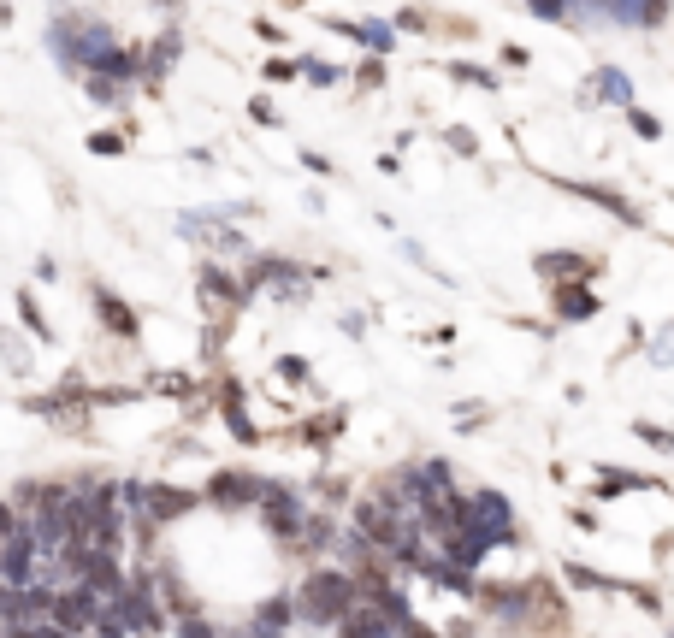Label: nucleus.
<instances>
[{"label": "nucleus", "mask_w": 674, "mask_h": 638, "mask_svg": "<svg viewBox=\"0 0 674 638\" xmlns=\"http://www.w3.org/2000/svg\"><path fill=\"white\" fill-rule=\"evenodd\" d=\"M403 633H408V638H438V633H432V627H420V621H408Z\"/></svg>", "instance_id": "f8f14e48"}, {"label": "nucleus", "mask_w": 674, "mask_h": 638, "mask_svg": "<svg viewBox=\"0 0 674 638\" xmlns=\"http://www.w3.org/2000/svg\"><path fill=\"white\" fill-rule=\"evenodd\" d=\"M261 491H267V479H249V473H219L207 485V497L219 509H249V503H261Z\"/></svg>", "instance_id": "20e7f679"}, {"label": "nucleus", "mask_w": 674, "mask_h": 638, "mask_svg": "<svg viewBox=\"0 0 674 638\" xmlns=\"http://www.w3.org/2000/svg\"><path fill=\"white\" fill-rule=\"evenodd\" d=\"M568 12L580 18V12H609L615 24H657L663 12H669V0H568Z\"/></svg>", "instance_id": "f03ea898"}, {"label": "nucleus", "mask_w": 674, "mask_h": 638, "mask_svg": "<svg viewBox=\"0 0 674 638\" xmlns=\"http://www.w3.org/2000/svg\"><path fill=\"white\" fill-rule=\"evenodd\" d=\"M355 36H361V42H373V48H391V24H361Z\"/></svg>", "instance_id": "0eeeda50"}, {"label": "nucleus", "mask_w": 674, "mask_h": 638, "mask_svg": "<svg viewBox=\"0 0 674 638\" xmlns=\"http://www.w3.org/2000/svg\"><path fill=\"white\" fill-rule=\"evenodd\" d=\"M302 65H308V77H314V83H337V71L326 60H302Z\"/></svg>", "instance_id": "9d476101"}, {"label": "nucleus", "mask_w": 674, "mask_h": 638, "mask_svg": "<svg viewBox=\"0 0 674 638\" xmlns=\"http://www.w3.org/2000/svg\"><path fill=\"white\" fill-rule=\"evenodd\" d=\"M361 603V579L349 568H314L296 591V621H314V627H337L349 609Z\"/></svg>", "instance_id": "f257e3e1"}, {"label": "nucleus", "mask_w": 674, "mask_h": 638, "mask_svg": "<svg viewBox=\"0 0 674 638\" xmlns=\"http://www.w3.org/2000/svg\"><path fill=\"white\" fill-rule=\"evenodd\" d=\"M527 6H533V12H539V18H556V24H562V18H568V0H527Z\"/></svg>", "instance_id": "6e6552de"}, {"label": "nucleus", "mask_w": 674, "mask_h": 638, "mask_svg": "<svg viewBox=\"0 0 674 638\" xmlns=\"http://www.w3.org/2000/svg\"><path fill=\"white\" fill-rule=\"evenodd\" d=\"M391 627H397V621H391V615H385L367 591H361V603L337 621V638H391Z\"/></svg>", "instance_id": "7ed1b4c3"}, {"label": "nucleus", "mask_w": 674, "mask_h": 638, "mask_svg": "<svg viewBox=\"0 0 674 638\" xmlns=\"http://www.w3.org/2000/svg\"><path fill=\"white\" fill-rule=\"evenodd\" d=\"M95 302H101V319H107V325H113L119 337H131V331H136V319L119 308V296H95Z\"/></svg>", "instance_id": "423d86ee"}, {"label": "nucleus", "mask_w": 674, "mask_h": 638, "mask_svg": "<svg viewBox=\"0 0 674 638\" xmlns=\"http://www.w3.org/2000/svg\"><path fill=\"white\" fill-rule=\"evenodd\" d=\"M0 638H18V633H12V627H0Z\"/></svg>", "instance_id": "ddd939ff"}, {"label": "nucleus", "mask_w": 674, "mask_h": 638, "mask_svg": "<svg viewBox=\"0 0 674 638\" xmlns=\"http://www.w3.org/2000/svg\"><path fill=\"white\" fill-rule=\"evenodd\" d=\"M556 314H562V319H592V314H598V296H592V290L562 284V290H556Z\"/></svg>", "instance_id": "39448f33"}, {"label": "nucleus", "mask_w": 674, "mask_h": 638, "mask_svg": "<svg viewBox=\"0 0 674 638\" xmlns=\"http://www.w3.org/2000/svg\"><path fill=\"white\" fill-rule=\"evenodd\" d=\"M12 526H18V514H12V503H0V538H6Z\"/></svg>", "instance_id": "9b49d317"}, {"label": "nucleus", "mask_w": 674, "mask_h": 638, "mask_svg": "<svg viewBox=\"0 0 674 638\" xmlns=\"http://www.w3.org/2000/svg\"><path fill=\"white\" fill-rule=\"evenodd\" d=\"M604 95H609V101H627L633 89H627V77H621V71H604Z\"/></svg>", "instance_id": "1a4fd4ad"}]
</instances>
